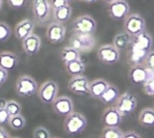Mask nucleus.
Returning <instances> with one entry per match:
<instances>
[{
  "label": "nucleus",
  "instance_id": "45",
  "mask_svg": "<svg viewBox=\"0 0 154 138\" xmlns=\"http://www.w3.org/2000/svg\"><path fill=\"white\" fill-rule=\"evenodd\" d=\"M66 1L67 2L69 3H69H70V2H72L73 1V0H66Z\"/></svg>",
  "mask_w": 154,
  "mask_h": 138
},
{
  "label": "nucleus",
  "instance_id": "29",
  "mask_svg": "<svg viewBox=\"0 0 154 138\" xmlns=\"http://www.w3.org/2000/svg\"><path fill=\"white\" fill-rule=\"evenodd\" d=\"M26 124V120L21 114L14 116H11L8 124L11 129L14 130H20L23 128Z\"/></svg>",
  "mask_w": 154,
  "mask_h": 138
},
{
  "label": "nucleus",
  "instance_id": "32",
  "mask_svg": "<svg viewBox=\"0 0 154 138\" xmlns=\"http://www.w3.org/2000/svg\"><path fill=\"white\" fill-rule=\"evenodd\" d=\"M33 138H51V133L44 126H38L32 132Z\"/></svg>",
  "mask_w": 154,
  "mask_h": 138
},
{
  "label": "nucleus",
  "instance_id": "1",
  "mask_svg": "<svg viewBox=\"0 0 154 138\" xmlns=\"http://www.w3.org/2000/svg\"><path fill=\"white\" fill-rule=\"evenodd\" d=\"M87 125V120L82 113L79 112H72L66 116L63 122L64 131L69 136H76L82 133Z\"/></svg>",
  "mask_w": 154,
  "mask_h": 138
},
{
  "label": "nucleus",
  "instance_id": "9",
  "mask_svg": "<svg viewBox=\"0 0 154 138\" xmlns=\"http://www.w3.org/2000/svg\"><path fill=\"white\" fill-rule=\"evenodd\" d=\"M96 56L102 63L107 65H113L120 61V52L113 44H106L98 48Z\"/></svg>",
  "mask_w": 154,
  "mask_h": 138
},
{
  "label": "nucleus",
  "instance_id": "44",
  "mask_svg": "<svg viewBox=\"0 0 154 138\" xmlns=\"http://www.w3.org/2000/svg\"><path fill=\"white\" fill-rule=\"evenodd\" d=\"M2 5H3V0H0V10H2Z\"/></svg>",
  "mask_w": 154,
  "mask_h": 138
},
{
  "label": "nucleus",
  "instance_id": "24",
  "mask_svg": "<svg viewBox=\"0 0 154 138\" xmlns=\"http://www.w3.org/2000/svg\"><path fill=\"white\" fill-rule=\"evenodd\" d=\"M72 8L70 4L53 10V16L55 22L63 24L68 22L72 17Z\"/></svg>",
  "mask_w": 154,
  "mask_h": 138
},
{
  "label": "nucleus",
  "instance_id": "5",
  "mask_svg": "<svg viewBox=\"0 0 154 138\" xmlns=\"http://www.w3.org/2000/svg\"><path fill=\"white\" fill-rule=\"evenodd\" d=\"M38 88L37 82L29 75H21L17 80L15 90L20 97H31L37 92Z\"/></svg>",
  "mask_w": 154,
  "mask_h": 138
},
{
  "label": "nucleus",
  "instance_id": "14",
  "mask_svg": "<svg viewBox=\"0 0 154 138\" xmlns=\"http://www.w3.org/2000/svg\"><path fill=\"white\" fill-rule=\"evenodd\" d=\"M90 81L84 75L72 76L68 82V89L73 94L86 95L89 94Z\"/></svg>",
  "mask_w": 154,
  "mask_h": 138
},
{
  "label": "nucleus",
  "instance_id": "10",
  "mask_svg": "<svg viewBox=\"0 0 154 138\" xmlns=\"http://www.w3.org/2000/svg\"><path fill=\"white\" fill-rule=\"evenodd\" d=\"M108 13L114 20H123L130 13V6L126 0H115L108 4Z\"/></svg>",
  "mask_w": 154,
  "mask_h": 138
},
{
  "label": "nucleus",
  "instance_id": "11",
  "mask_svg": "<svg viewBox=\"0 0 154 138\" xmlns=\"http://www.w3.org/2000/svg\"><path fill=\"white\" fill-rule=\"evenodd\" d=\"M128 76L134 85H143L148 78L154 77V70L147 69L143 64L130 66Z\"/></svg>",
  "mask_w": 154,
  "mask_h": 138
},
{
  "label": "nucleus",
  "instance_id": "40",
  "mask_svg": "<svg viewBox=\"0 0 154 138\" xmlns=\"http://www.w3.org/2000/svg\"><path fill=\"white\" fill-rule=\"evenodd\" d=\"M0 138H11L8 130L2 126H0Z\"/></svg>",
  "mask_w": 154,
  "mask_h": 138
},
{
  "label": "nucleus",
  "instance_id": "15",
  "mask_svg": "<svg viewBox=\"0 0 154 138\" xmlns=\"http://www.w3.org/2000/svg\"><path fill=\"white\" fill-rule=\"evenodd\" d=\"M123 117L114 106L104 110L102 114V121L107 127H119L123 122Z\"/></svg>",
  "mask_w": 154,
  "mask_h": 138
},
{
  "label": "nucleus",
  "instance_id": "42",
  "mask_svg": "<svg viewBox=\"0 0 154 138\" xmlns=\"http://www.w3.org/2000/svg\"><path fill=\"white\" fill-rule=\"evenodd\" d=\"M80 2H83L87 3V4H93V3L96 2L98 0H79Z\"/></svg>",
  "mask_w": 154,
  "mask_h": 138
},
{
  "label": "nucleus",
  "instance_id": "33",
  "mask_svg": "<svg viewBox=\"0 0 154 138\" xmlns=\"http://www.w3.org/2000/svg\"><path fill=\"white\" fill-rule=\"evenodd\" d=\"M9 8L14 10L23 8L28 4L29 0H6Z\"/></svg>",
  "mask_w": 154,
  "mask_h": 138
},
{
  "label": "nucleus",
  "instance_id": "34",
  "mask_svg": "<svg viewBox=\"0 0 154 138\" xmlns=\"http://www.w3.org/2000/svg\"><path fill=\"white\" fill-rule=\"evenodd\" d=\"M143 90L147 95L153 96L154 94V77L148 78L143 83Z\"/></svg>",
  "mask_w": 154,
  "mask_h": 138
},
{
  "label": "nucleus",
  "instance_id": "21",
  "mask_svg": "<svg viewBox=\"0 0 154 138\" xmlns=\"http://www.w3.org/2000/svg\"><path fill=\"white\" fill-rule=\"evenodd\" d=\"M109 82L105 79L99 78L90 82L89 84V94L95 99H99L106 88H108Z\"/></svg>",
  "mask_w": 154,
  "mask_h": 138
},
{
  "label": "nucleus",
  "instance_id": "20",
  "mask_svg": "<svg viewBox=\"0 0 154 138\" xmlns=\"http://www.w3.org/2000/svg\"><path fill=\"white\" fill-rule=\"evenodd\" d=\"M19 63L17 55L10 51H3L0 52V67L5 70H12L16 68Z\"/></svg>",
  "mask_w": 154,
  "mask_h": 138
},
{
  "label": "nucleus",
  "instance_id": "47",
  "mask_svg": "<svg viewBox=\"0 0 154 138\" xmlns=\"http://www.w3.org/2000/svg\"><path fill=\"white\" fill-rule=\"evenodd\" d=\"M53 138H60V137H53Z\"/></svg>",
  "mask_w": 154,
  "mask_h": 138
},
{
  "label": "nucleus",
  "instance_id": "17",
  "mask_svg": "<svg viewBox=\"0 0 154 138\" xmlns=\"http://www.w3.org/2000/svg\"><path fill=\"white\" fill-rule=\"evenodd\" d=\"M35 24L34 21L30 19H24L20 21L18 23L16 24L14 27V35L17 40L22 41L24 38L28 37L29 35L34 32Z\"/></svg>",
  "mask_w": 154,
  "mask_h": 138
},
{
  "label": "nucleus",
  "instance_id": "39",
  "mask_svg": "<svg viewBox=\"0 0 154 138\" xmlns=\"http://www.w3.org/2000/svg\"><path fill=\"white\" fill-rule=\"evenodd\" d=\"M122 138H141V135L134 130H128V131L123 132Z\"/></svg>",
  "mask_w": 154,
  "mask_h": 138
},
{
  "label": "nucleus",
  "instance_id": "43",
  "mask_svg": "<svg viewBox=\"0 0 154 138\" xmlns=\"http://www.w3.org/2000/svg\"><path fill=\"white\" fill-rule=\"evenodd\" d=\"M103 2H105L108 3V4H110V3L113 2L114 1H115V0H102Z\"/></svg>",
  "mask_w": 154,
  "mask_h": 138
},
{
  "label": "nucleus",
  "instance_id": "3",
  "mask_svg": "<svg viewBox=\"0 0 154 138\" xmlns=\"http://www.w3.org/2000/svg\"><path fill=\"white\" fill-rule=\"evenodd\" d=\"M73 33L93 35L97 28L94 18L89 14H84L75 18L72 23Z\"/></svg>",
  "mask_w": 154,
  "mask_h": 138
},
{
  "label": "nucleus",
  "instance_id": "19",
  "mask_svg": "<svg viewBox=\"0 0 154 138\" xmlns=\"http://www.w3.org/2000/svg\"><path fill=\"white\" fill-rule=\"evenodd\" d=\"M149 52L135 47L130 44L126 49V60L130 66L142 64L144 58Z\"/></svg>",
  "mask_w": 154,
  "mask_h": 138
},
{
  "label": "nucleus",
  "instance_id": "23",
  "mask_svg": "<svg viewBox=\"0 0 154 138\" xmlns=\"http://www.w3.org/2000/svg\"><path fill=\"white\" fill-rule=\"evenodd\" d=\"M65 68H66V73L72 77L83 75L86 70L85 64L81 58H78L75 61L67 63L65 64Z\"/></svg>",
  "mask_w": 154,
  "mask_h": 138
},
{
  "label": "nucleus",
  "instance_id": "36",
  "mask_svg": "<svg viewBox=\"0 0 154 138\" xmlns=\"http://www.w3.org/2000/svg\"><path fill=\"white\" fill-rule=\"evenodd\" d=\"M10 117L5 108H0V126L8 124Z\"/></svg>",
  "mask_w": 154,
  "mask_h": 138
},
{
  "label": "nucleus",
  "instance_id": "46",
  "mask_svg": "<svg viewBox=\"0 0 154 138\" xmlns=\"http://www.w3.org/2000/svg\"><path fill=\"white\" fill-rule=\"evenodd\" d=\"M11 138H20V137H11Z\"/></svg>",
  "mask_w": 154,
  "mask_h": 138
},
{
  "label": "nucleus",
  "instance_id": "18",
  "mask_svg": "<svg viewBox=\"0 0 154 138\" xmlns=\"http://www.w3.org/2000/svg\"><path fill=\"white\" fill-rule=\"evenodd\" d=\"M153 38L147 31H144L140 34L131 38V44L142 50L149 52L153 46Z\"/></svg>",
  "mask_w": 154,
  "mask_h": 138
},
{
  "label": "nucleus",
  "instance_id": "38",
  "mask_svg": "<svg viewBox=\"0 0 154 138\" xmlns=\"http://www.w3.org/2000/svg\"><path fill=\"white\" fill-rule=\"evenodd\" d=\"M8 77V71L0 67V86L4 84Z\"/></svg>",
  "mask_w": 154,
  "mask_h": 138
},
{
  "label": "nucleus",
  "instance_id": "22",
  "mask_svg": "<svg viewBox=\"0 0 154 138\" xmlns=\"http://www.w3.org/2000/svg\"><path fill=\"white\" fill-rule=\"evenodd\" d=\"M119 96H120L119 88L114 84L109 83L105 92L99 98V100L105 104L112 106L117 101Z\"/></svg>",
  "mask_w": 154,
  "mask_h": 138
},
{
  "label": "nucleus",
  "instance_id": "28",
  "mask_svg": "<svg viewBox=\"0 0 154 138\" xmlns=\"http://www.w3.org/2000/svg\"><path fill=\"white\" fill-rule=\"evenodd\" d=\"M123 131L119 127H105L102 128L100 138H122Z\"/></svg>",
  "mask_w": 154,
  "mask_h": 138
},
{
  "label": "nucleus",
  "instance_id": "4",
  "mask_svg": "<svg viewBox=\"0 0 154 138\" xmlns=\"http://www.w3.org/2000/svg\"><path fill=\"white\" fill-rule=\"evenodd\" d=\"M69 46L78 50L80 53L91 52L96 46V41L93 35L73 33L69 39Z\"/></svg>",
  "mask_w": 154,
  "mask_h": 138
},
{
  "label": "nucleus",
  "instance_id": "25",
  "mask_svg": "<svg viewBox=\"0 0 154 138\" xmlns=\"http://www.w3.org/2000/svg\"><path fill=\"white\" fill-rule=\"evenodd\" d=\"M138 122L144 128H151L154 124V110L152 107H144L138 114Z\"/></svg>",
  "mask_w": 154,
  "mask_h": 138
},
{
  "label": "nucleus",
  "instance_id": "12",
  "mask_svg": "<svg viewBox=\"0 0 154 138\" xmlns=\"http://www.w3.org/2000/svg\"><path fill=\"white\" fill-rule=\"evenodd\" d=\"M51 104L54 112L60 116L66 117L74 112L73 100L69 96H58Z\"/></svg>",
  "mask_w": 154,
  "mask_h": 138
},
{
  "label": "nucleus",
  "instance_id": "16",
  "mask_svg": "<svg viewBox=\"0 0 154 138\" xmlns=\"http://www.w3.org/2000/svg\"><path fill=\"white\" fill-rule=\"evenodd\" d=\"M42 46V40L38 34L32 33L22 40V47L29 56H33L38 53Z\"/></svg>",
  "mask_w": 154,
  "mask_h": 138
},
{
  "label": "nucleus",
  "instance_id": "30",
  "mask_svg": "<svg viewBox=\"0 0 154 138\" xmlns=\"http://www.w3.org/2000/svg\"><path fill=\"white\" fill-rule=\"evenodd\" d=\"M5 108L8 112L10 116L20 115L21 114V111H22V106H21L20 104L14 100H7Z\"/></svg>",
  "mask_w": 154,
  "mask_h": 138
},
{
  "label": "nucleus",
  "instance_id": "31",
  "mask_svg": "<svg viewBox=\"0 0 154 138\" xmlns=\"http://www.w3.org/2000/svg\"><path fill=\"white\" fill-rule=\"evenodd\" d=\"M12 29L5 22L0 21V43L8 41L11 37Z\"/></svg>",
  "mask_w": 154,
  "mask_h": 138
},
{
  "label": "nucleus",
  "instance_id": "48",
  "mask_svg": "<svg viewBox=\"0 0 154 138\" xmlns=\"http://www.w3.org/2000/svg\"></svg>",
  "mask_w": 154,
  "mask_h": 138
},
{
  "label": "nucleus",
  "instance_id": "6",
  "mask_svg": "<svg viewBox=\"0 0 154 138\" xmlns=\"http://www.w3.org/2000/svg\"><path fill=\"white\" fill-rule=\"evenodd\" d=\"M123 20L124 32L131 38L145 31V20L139 14H129Z\"/></svg>",
  "mask_w": 154,
  "mask_h": 138
},
{
  "label": "nucleus",
  "instance_id": "7",
  "mask_svg": "<svg viewBox=\"0 0 154 138\" xmlns=\"http://www.w3.org/2000/svg\"><path fill=\"white\" fill-rule=\"evenodd\" d=\"M38 97L44 104H51L58 97V84L52 80L44 82L38 88Z\"/></svg>",
  "mask_w": 154,
  "mask_h": 138
},
{
  "label": "nucleus",
  "instance_id": "2",
  "mask_svg": "<svg viewBox=\"0 0 154 138\" xmlns=\"http://www.w3.org/2000/svg\"><path fill=\"white\" fill-rule=\"evenodd\" d=\"M32 12L35 24L43 26L49 20L51 8L49 0H32Z\"/></svg>",
  "mask_w": 154,
  "mask_h": 138
},
{
  "label": "nucleus",
  "instance_id": "13",
  "mask_svg": "<svg viewBox=\"0 0 154 138\" xmlns=\"http://www.w3.org/2000/svg\"><path fill=\"white\" fill-rule=\"evenodd\" d=\"M66 28L63 24L57 22H52L48 26L45 32L47 39L51 44H59L63 42L66 38Z\"/></svg>",
  "mask_w": 154,
  "mask_h": 138
},
{
  "label": "nucleus",
  "instance_id": "27",
  "mask_svg": "<svg viewBox=\"0 0 154 138\" xmlns=\"http://www.w3.org/2000/svg\"><path fill=\"white\" fill-rule=\"evenodd\" d=\"M60 58L64 64L81 58V53L70 46H65L60 52Z\"/></svg>",
  "mask_w": 154,
  "mask_h": 138
},
{
  "label": "nucleus",
  "instance_id": "37",
  "mask_svg": "<svg viewBox=\"0 0 154 138\" xmlns=\"http://www.w3.org/2000/svg\"><path fill=\"white\" fill-rule=\"evenodd\" d=\"M50 4H51V9L54 10V9L59 8L63 7L65 5L69 4L66 0H49Z\"/></svg>",
  "mask_w": 154,
  "mask_h": 138
},
{
  "label": "nucleus",
  "instance_id": "41",
  "mask_svg": "<svg viewBox=\"0 0 154 138\" xmlns=\"http://www.w3.org/2000/svg\"><path fill=\"white\" fill-rule=\"evenodd\" d=\"M7 100H4L3 98H0V108H5Z\"/></svg>",
  "mask_w": 154,
  "mask_h": 138
},
{
  "label": "nucleus",
  "instance_id": "26",
  "mask_svg": "<svg viewBox=\"0 0 154 138\" xmlns=\"http://www.w3.org/2000/svg\"><path fill=\"white\" fill-rule=\"evenodd\" d=\"M131 43V37L125 32H121L115 34L113 40V45L120 50H126Z\"/></svg>",
  "mask_w": 154,
  "mask_h": 138
},
{
  "label": "nucleus",
  "instance_id": "8",
  "mask_svg": "<svg viewBox=\"0 0 154 138\" xmlns=\"http://www.w3.org/2000/svg\"><path fill=\"white\" fill-rule=\"evenodd\" d=\"M137 99L132 94L129 92H126L123 94H120L115 102L114 107L117 110L122 116H127L135 112L137 107Z\"/></svg>",
  "mask_w": 154,
  "mask_h": 138
},
{
  "label": "nucleus",
  "instance_id": "35",
  "mask_svg": "<svg viewBox=\"0 0 154 138\" xmlns=\"http://www.w3.org/2000/svg\"><path fill=\"white\" fill-rule=\"evenodd\" d=\"M142 64L147 69L154 70V52L153 49L149 51L147 56L145 57L144 62H143Z\"/></svg>",
  "mask_w": 154,
  "mask_h": 138
}]
</instances>
